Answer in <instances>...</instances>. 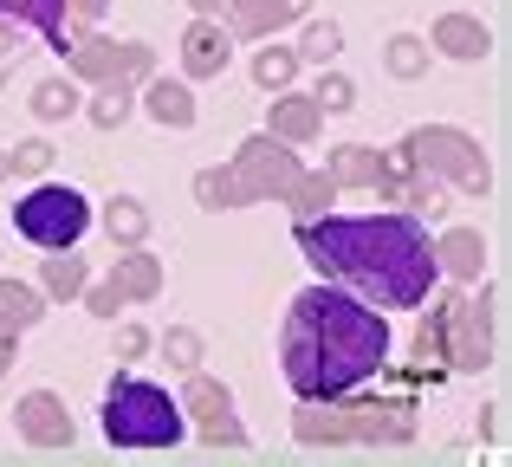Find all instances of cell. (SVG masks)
<instances>
[{
	"label": "cell",
	"instance_id": "obj_1",
	"mask_svg": "<svg viewBox=\"0 0 512 467\" xmlns=\"http://www.w3.org/2000/svg\"><path fill=\"white\" fill-rule=\"evenodd\" d=\"M292 240L318 266V279L370 299L376 312H422V299L441 279L428 221L409 208H389V215H331L325 208L312 221H292Z\"/></svg>",
	"mask_w": 512,
	"mask_h": 467
},
{
	"label": "cell",
	"instance_id": "obj_2",
	"mask_svg": "<svg viewBox=\"0 0 512 467\" xmlns=\"http://www.w3.org/2000/svg\"><path fill=\"white\" fill-rule=\"evenodd\" d=\"M389 318L370 299L331 286H305L286 305L279 325V370H286L292 396H350L357 383H376V370L389 364Z\"/></svg>",
	"mask_w": 512,
	"mask_h": 467
},
{
	"label": "cell",
	"instance_id": "obj_3",
	"mask_svg": "<svg viewBox=\"0 0 512 467\" xmlns=\"http://www.w3.org/2000/svg\"><path fill=\"white\" fill-rule=\"evenodd\" d=\"M182 435H188V416L163 383L117 377L104 390V442L111 448H175Z\"/></svg>",
	"mask_w": 512,
	"mask_h": 467
},
{
	"label": "cell",
	"instance_id": "obj_4",
	"mask_svg": "<svg viewBox=\"0 0 512 467\" xmlns=\"http://www.w3.org/2000/svg\"><path fill=\"white\" fill-rule=\"evenodd\" d=\"M402 150H409L415 169H428L435 182H448V189H461V195H487L493 189V163H487V150H480V137H467V130H454V124L409 130Z\"/></svg>",
	"mask_w": 512,
	"mask_h": 467
},
{
	"label": "cell",
	"instance_id": "obj_5",
	"mask_svg": "<svg viewBox=\"0 0 512 467\" xmlns=\"http://www.w3.org/2000/svg\"><path fill=\"white\" fill-rule=\"evenodd\" d=\"M344 403V448H402L415 442V422H422V409H415V390L409 383H389V390L370 396V383H357Z\"/></svg>",
	"mask_w": 512,
	"mask_h": 467
},
{
	"label": "cell",
	"instance_id": "obj_6",
	"mask_svg": "<svg viewBox=\"0 0 512 467\" xmlns=\"http://www.w3.org/2000/svg\"><path fill=\"white\" fill-rule=\"evenodd\" d=\"M13 234L33 240L39 253L78 247V240L91 234V202L72 189V182H39L33 195H20V202H13Z\"/></svg>",
	"mask_w": 512,
	"mask_h": 467
},
{
	"label": "cell",
	"instance_id": "obj_7",
	"mask_svg": "<svg viewBox=\"0 0 512 467\" xmlns=\"http://www.w3.org/2000/svg\"><path fill=\"white\" fill-rule=\"evenodd\" d=\"M493 331H500V286H487L480 305L467 292H441V351H448V370H487Z\"/></svg>",
	"mask_w": 512,
	"mask_h": 467
},
{
	"label": "cell",
	"instance_id": "obj_8",
	"mask_svg": "<svg viewBox=\"0 0 512 467\" xmlns=\"http://www.w3.org/2000/svg\"><path fill=\"white\" fill-rule=\"evenodd\" d=\"M65 72L85 78V85H104V78L143 85V78H156V46L150 39H111V33H98V26H85V33H72V46H65Z\"/></svg>",
	"mask_w": 512,
	"mask_h": 467
},
{
	"label": "cell",
	"instance_id": "obj_9",
	"mask_svg": "<svg viewBox=\"0 0 512 467\" xmlns=\"http://www.w3.org/2000/svg\"><path fill=\"white\" fill-rule=\"evenodd\" d=\"M234 182H240V202L247 208H260V202H279V195H286V182L299 176V150H292V143H279L273 130H253L247 143H240L234 150Z\"/></svg>",
	"mask_w": 512,
	"mask_h": 467
},
{
	"label": "cell",
	"instance_id": "obj_10",
	"mask_svg": "<svg viewBox=\"0 0 512 467\" xmlns=\"http://www.w3.org/2000/svg\"><path fill=\"white\" fill-rule=\"evenodd\" d=\"M175 403H182V416H188V435H201L208 448H247V429H240V416H234V390H227L221 377L188 370Z\"/></svg>",
	"mask_w": 512,
	"mask_h": 467
},
{
	"label": "cell",
	"instance_id": "obj_11",
	"mask_svg": "<svg viewBox=\"0 0 512 467\" xmlns=\"http://www.w3.org/2000/svg\"><path fill=\"white\" fill-rule=\"evenodd\" d=\"M13 429H20V442L26 448H72V435H78V422H72V409H65V396L59 390H26L20 403H13Z\"/></svg>",
	"mask_w": 512,
	"mask_h": 467
},
{
	"label": "cell",
	"instance_id": "obj_12",
	"mask_svg": "<svg viewBox=\"0 0 512 467\" xmlns=\"http://www.w3.org/2000/svg\"><path fill=\"white\" fill-rule=\"evenodd\" d=\"M325 176L338 182V195L344 189H370V195H383V202L396 208V176H389V156L376 150V143H338V150L325 156Z\"/></svg>",
	"mask_w": 512,
	"mask_h": 467
},
{
	"label": "cell",
	"instance_id": "obj_13",
	"mask_svg": "<svg viewBox=\"0 0 512 467\" xmlns=\"http://www.w3.org/2000/svg\"><path fill=\"white\" fill-rule=\"evenodd\" d=\"M318 0H227L214 20L227 26L234 39H279L286 26H299Z\"/></svg>",
	"mask_w": 512,
	"mask_h": 467
},
{
	"label": "cell",
	"instance_id": "obj_14",
	"mask_svg": "<svg viewBox=\"0 0 512 467\" xmlns=\"http://www.w3.org/2000/svg\"><path fill=\"white\" fill-rule=\"evenodd\" d=\"M227 59H234V33H227L214 13H195V20L182 26V78H188V85L221 78Z\"/></svg>",
	"mask_w": 512,
	"mask_h": 467
},
{
	"label": "cell",
	"instance_id": "obj_15",
	"mask_svg": "<svg viewBox=\"0 0 512 467\" xmlns=\"http://www.w3.org/2000/svg\"><path fill=\"white\" fill-rule=\"evenodd\" d=\"M428 46H435L441 59H454V65H480L493 52V26L480 20V13L448 7V13H435V26H428Z\"/></svg>",
	"mask_w": 512,
	"mask_h": 467
},
{
	"label": "cell",
	"instance_id": "obj_16",
	"mask_svg": "<svg viewBox=\"0 0 512 467\" xmlns=\"http://www.w3.org/2000/svg\"><path fill=\"white\" fill-rule=\"evenodd\" d=\"M266 130H273L279 143H292V150H305V143H318V130H325V111L312 104V91H273V111H266Z\"/></svg>",
	"mask_w": 512,
	"mask_h": 467
},
{
	"label": "cell",
	"instance_id": "obj_17",
	"mask_svg": "<svg viewBox=\"0 0 512 467\" xmlns=\"http://www.w3.org/2000/svg\"><path fill=\"white\" fill-rule=\"evenodd\" d=\"M435 266L448 279H461V286H474V279L487 273V234L480 228H441L435 234Z\"/></svg>",
	"mask_w": 512,
	"mask_h": 467
},
{
	"label": "cell",
	"instance_id": "obj_18",
	"mask_svg": "<svg viewBox=\"0 0 512 467\" xmlns=\"http://www.w3.org/2000/svg\"><path fill=\"white\" fill-rule=\"evenodd\" d=\"M143 111L156 117V124L163 130H195V85H188V78H143Z\"/></svg>",
	"mask_w": 512,
	"mask_h": 467
},
{
	"label": "cell",
	"instance_id": "obj_19",
	"mask_svg": "<svg viewBox=\"0 0 512 467\" xmlns=\"http://www.w3.org/2000/svg\"><path fill=\"white\" fill-rule=\"evenodd\" d=\"M111 279H117V292H124L130 305H150L156 292H163V260H156L150 247H117Z\"/></svg>",
	"mask_w": 512,
	"mask_h": 467
},
{
	"label": "cell",
	"instance_id": "obj_20",
	"mask_svg": "<svg viewBox=\"0 0 512 467\" xmlns=\"http://www.w3.org/2000/svg\"><path fill=\"white\" fill-rule=\"evenodd\" d=\"M7 7L13 26H26V33H39L52 52L65 59V46H72V20H65V0H0Z\"/></svg>",
	"mask_w": 512,
	"mask_h": 467
},
{
	"label": "cell",
	"instance_id": "obj_21",
	"mask_svg": "<svg viewBox=\"0 0 512 467\" xmlns=\"http://www.w3.org/2000/svg\"><path fill=\"white\" fill-rule=\"evenodd\" d=\"M85 279H91V260L78 247H52L46 260H39V279L33 286L46 292V299H59V305H72L78 292H85Z\"/></svg>",
	"mask_w": 512,
	"mask_h": 467
},
{
	"label": "cell",
	"instance_id": "obj_22",
	"mask_svg": "<svg viewBox=\"0 0 512 467\" xmlns=\"http://www.w3.org/2000/svg\"><path fill=\"white\" fill-rule=\"evenodd\" d=\"M286 215L292 221H312V215H325V208H338V182L325 176V169H299V176L286 182Z\"/></svg>",
	"mask_w": 512,
	"mask_h": 467
},
{
	"label": "cell",
	"instance_id": "obj_23",
	"mask_svg": "<svg viewBox=\"0 0 512 467\" xmlns=\"http://www.w3.org/2000/svg\"><path fill=\"white\" fill-rule=\"evenodd\" d=\"M78 117H91L98 130H124L130 117H137V85H124V78H104V85L91 91L85 104H78Z\"/></svg>",
	"mask_w": 512,
	"mask_h": 467
},
{
	"label": "cell",
	"instance_id": "obj_24",
	"mask_svg": "<svg viewBox=\"0 0 512 467\" xmlns=\"http://www.w3.org/2000/svg\"><path fill=\"white\" fill-rule=\"evenodd\" d=\"M104 234H111V247H143L150 240V208L137 202V195H111V202L98 208Z\"/></svg>",
	"mask_w": 512,
	"mask_h": 467
},
{
	"label": "cell",
	"instance_id": "obj_25",
	"mask_svg": "<svg viewBox=\"0 0 512 467\" xmlns=\"http://www.w3.org/2000/svg\"><path fill=\"white\" fill-rule=\"evenodd\" d=\"M247 72H253V85H260V91H286L292 78H299V52L279 46V39H253Z\"/></svg>",
	"mask_w": 512,
	"mask_h": 467
},
{
	"label": "cell",
	"instance_id": "obj_26",
	"mask_svg": "<svg viewBox=\"0 0 512 467\" xmlns=\"http://www.w3.org/2000/svg\"><path fill=\"white\" fill-rule=\"evenodd\" d=\"M78 78L65 72V78H39L33 91H26V111L39 117V124H65V117H78Z\"/></svg>",
	"mask_w": 512,
	"mask_h": 467
},
{
	"label": "cell",
	"instance_id": "obj_27",
	"mask_svg": "<svg viewBox=\"0 0 512 467\" xmlns=\"http://www.w3.org/2000/svg\"><path fill=\"white\" fill-rule=\"evenodd\" d=\"M46 292H39V286H26V279H0V325H13V331H20V338H26V331H33L39 325V318H46Z\"/></svg>",
	"mask_w": 512,
	"mask_h": 467
},
{
	"label": "cell",
	"instance_id": "obj_28",
	"mask_svg": "<svg viewBox=\"0 0 512 467\" xmlns=\"http://www.w3.org/2000/svg\"><path fill=\"white\" fill-rule=\"evenodd\" d=\"M292 52H299V65H331L344 52V26L331 20V13H305L299 20V46Z\"/></svg>",
	"mask_w": 512,
	"mask_h": 467
},
{
	"label": "cell",
	"instance_id": "obj_29",
	"mask_svg": "<svg viewBox=\"0 0 512 467\" xmlns=\"http://www.w3.org/2000/svg\"><path fill=\"white\" fill-rule=\"evenodd\" d=\"M195 202L208 208V215H234V208H247V202H240V182H234V169H227V163H214V169H201V176H195Z\"/></svg>",
	"mask_w": 512,
	"mask_h": 467
},
{
	"label": "cell",
	"instance_id": "obj_30",
	"mask_svg": "<svg viewBox=\"0 0 512 467\" xmlns=\"http://www.w3.org/2000/svg\"><path fill=\"white\" fill-rule=\"evenodd\" d=\"M312 104H318L325 117H344V111H357V78H350V72H338V65H318Z\"/></svg>",
	"mask_w": 512,
	"mask_h": 467
},
{
	"label": "cell",
	"instance_id": "obj_31",
	"mask_svg": "<svg viewBox=\"0 0 512 467\" xmlns=\"http://www.w3.org/2000/svg\"><path fill=\"white\" fill-rule=\"evenodd\" d=\"M383 65H389V78H422L428 72V39L422 33H389Z\"/></svg>",
	"mask_w": 512,
	"mask_h": 467
},
{
	"label": "cell",
	"instance_id": "obj_32",
	"mask_svg": "<svg viewBox=\"0 0 512 467\" xmlns=\"http://www.w3.org/2000/svg\"><path fill=\"white\" fill-rule=\"evenodd\" d=\"M156 351H163V364L169 370H201V351H208V344H201V331H188V325H169L163 338H156Z\"/></svg>",
	"mask_w": 512,
	"mask_h": 467
},
{
	"label": "cell",
	"instance_id": "obj_33",
	"mask_svg": "<svg viewBox=\"0 0 512 467\" xmlns=\"http://www.w3.org/2000/svg\"><path fill=\"white\" fill-rule=\"evenodd\" d=\"M7 163H13V176H46V169L59 163V150H52L46 137H26V143H13V150H7Z\"/></svg>",
	"mask_w": 512,
	"mask_h": 467
},
{
	"label": "cell",
	"instance_id": "obj_34",
	"mask_svg": "<svg viewBox=\"0 0 512 467\" xmlns=\"http://www.w3.org/2000/svg\"><path fill=\"white\" fill-rule=\"evenodd\" d=\"M78 299H85V312L91 318H117V312H124V292H117V279L111 273H104V279H85V292H78Z\"/></svg>",
	"mask_w": 512,
	"mask_h": 467
},
{
	"label": "cell",
	"instance_id": "obj_35",
	"mask_svg": "<svg viewBox=\"0 0 512 467\" xmlns=\"http://www.w3.org/2000/svg\"><path fill=\"white\" fill-rule=\"evenodd\" d=\"M156 351V338H150V325H137V318H124V325H117V364H143V357Z\"/></svg>",
	"mask_w": 512,
	"mask_h": 467
},
{
	"label": "cell",
	"instance_id": "obj_36",
	"mask_svg": "<svg viewBox=\"0 0 512 467\" xmlns=\"http://www.w3.org/2000/svg\"><path fill=\"white\" fill-rule=\"evenodd\" d=\"M104 7H111V0H65V20H72V33L98 26V20H104Z\"/></svg>",
	"mask_w": 512,
	"mask_h": 467
},
{
	"label": "cell",
	"instance_id": "obj_37",
	"mask_svg": "<svg viewBox=\"0 0 512 467\" xmlns=\"http://www.w3.org/2000/svg\"><path fill=\"white\" fill-rule=\"evenodd\" d=\"M480 429H487V442H506V403H487V416H480Z\"/></svg>",
	"mask_w": 512,
	"mask_h": 467
},
{
	"label": "cell",
	"instance_id": "obj_38",
	"mask_svg": "<svg viewBox=\"0 0 512 467\" xmlns=\"http://www.w3.org/2000/svg\"><path fill=\"white\" fill-rule=\"evenodd\" d=\"M13 357H20V331H13V325H0V377L13 370Z\"/></svg>",
	"mask_w": 512,
	"mask_h": 467
},
{
	"label": "cell",
	"instance_id": "obj_39",
	"mask_svg": "<svg viewBox=\"0 0 512 467\" xmlns=\"http://www.w3.org/2000/svg\"><path fill=\"white\" fill-rule=\"evenodd\" d=\"M182 7H195V13H221L227 0H182Z\"/></svg>",
	"mask_w": 512,
	"mask_h": 467
},
{
	"label": "cell",
	"instance_id": "obj_40",
	"mask_svg": "<svg viewBox=\"0 0 512 467\" xmlns=\"http://www.w3.org/2000/svg\"><path fill=\"white\" fill-rule=\"evenodd\" d=\"M13 176V163H7V150H0V182H7Z\"/></svg>",
	"mask_w": 512,
	"mask_h": 467
}]
</instances>
